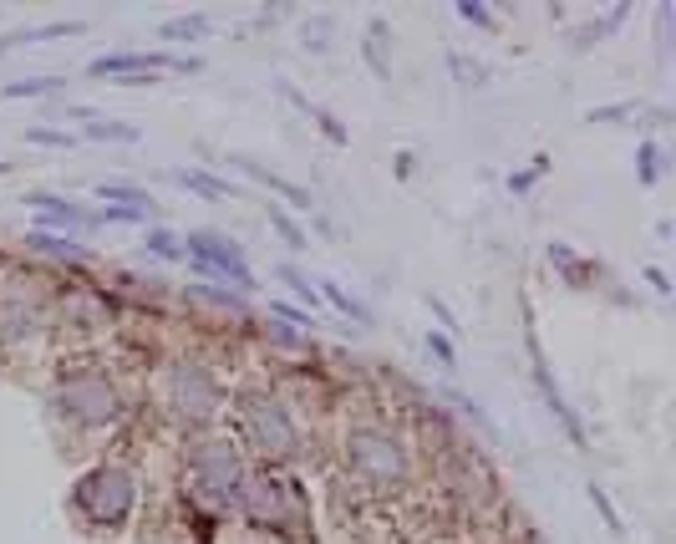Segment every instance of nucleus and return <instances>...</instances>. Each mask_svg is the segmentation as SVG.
Returning a JSON list of instances; mask_svg holds the SVG:
<instances>
[{
	"mask_svg": "<svg viewBox=\"0 0 676 544\" xmlns=\"http://www.w3.org/2000/svg\"><path fill=\"white\" fill-rule=\"evenodd\" d=\"M67 509L87 534H122L148 509L143 468L128 453H102L87 464L67 489Z\"/></svg>",
	"mask_w": 676,
	"mask_h": 544,
	"instance_id": "nucleus-6",
	"label": "nucleus"
},
{
	"mask_svg": "<svg viewBox=\"0 0 676 544\" xmlns=\"http://www.w3.org/2000/svg\"><path fill=\"white\" fill-rule=\"evenodd\" d=\"M143 254L159 265H184V235L168 225H148L143 229Z\"/></svg>",
	"mask_w": 676,
	"mask_h": 544,
	"instance_id": "nucleus-20",
	"label": "nucleus"
},
{
	"mask_svg": "<svg viewBox=\"0 0 676 544\" xmlns=\"http://www.w3.org/2000/svg\"><path fill=\"white\" fill-rule=\"evenodd\" d=\"M81 138H92V143H143V128H138V122H118V118H97V122H87V128H81Z\"/></svg>",
	"mask_w": 676,
	"mask_h": 544,
	"instance_id": "nucleus-24",
	"label": "nucleus"
},
{
	"mask_svg": "<svg viewBox=\"0 0 676 544\" xmlns=\"http://www.w3.org/2000/svg\"><path fill=\"white\" fill-rule=\"evenodd\" d=\"M159 72H173V77H199L204 62L184 52H168V46H153V52H107L87 62V77H107L128 87V81H153Z\"/></svg>",
	"mask_w": 676,
	"mask_h": 544,
	"instance_id": "nucleus-10",
	"label": "nucleus"
},
{
	"mask_svg": "<svg viewBox=\"0 0 676 544\" xmlns=\"http://www.w3.org/2000/svg\"><path fill=\"white\" fill-rule=\"evenodd\" d=\"M6 168H11V163H0V173H6Z\"/></svg>",
	"mask_w": 676,
	"mask_h": 544,
	"instance_id": "nucleus-40",
	"label": "nucleus"
},
{
	"mask_svg": "<svg viewBox=\"0 0 676 544\" xmlns=\"http://www.w3.org/2000/svg\"><path fill=\"white\" fill-rule=\"evenodd\" d=\"M225 433L239 443V453H244L250 464L301 468V464H310V458L326 464V438H320L316 427L295 412V402L270 382V372L235 382L229 412H225Z\"/></svg>",
	"mask_w": 676,
	"mask_h": 544,
	"instance_id": "nucleus-4",
	"label": "nucleus"
},
{
	"mask_svg": "<svg viewBox=\"0 0 676 544\" xmlns=\"http://www.w3.org/2000/svg\"><path fill=\"white\" fill-rule=\"evenodd\" d=\"M97 229L102 225H153V209H128V204H97Z\"/></svg>",
	"mask_w": 676,
	"mask_h": 544,
	"instance_id": "nucleus-30",
	"label": "nucleus"
},
{
	"mask_svg": "<svg viewBox=\"0 0 676 544\" xmlns=\"http://www.w3.org/2000/svg\"><path fill=\"white\" fill-rule=\"evenodd\" d=\"M15 46H21V41H15V36H6V41H0V56H6V52H15Z\"/></svg>",
	"mask_w": 676,
	"mask_h": 544,
	"instance_id": "nucleus-39",
	"label": "nucleus"
},
{
	"mask_svg": "<svg viewBox=\"0 0 676 544\" xmlns=\"http://www.w3.org/2000/svg\"><path fill=\"white\" fill-rule=\"evenodd\" d=\"M666 153H662V143L656 138H646V143H636V178H641V188H656L662 184V173H666Z\"/></svg>",
	"mask_w": 676,
	"mask_h": 544,
	"instance_id": "nucleus-26",
	"label": "nucleus"
},
{
	"mask_svg": "<svg viewBox=\"0 0 676 544\" xmlns=\"http://www.w3.org/2000/svg\"><path fill=\"white\" fill-rule=\"evenodd\" d=\"M184 260L194 265V275L204 280H219V285H235V291H260V275H254L250 254H244V244L229 235H219V229H188L184 235Z\"/></svg>",
	"mask_w": 676,
	"mask_h": 544,
	"instance_id": "nucleus-9",
	"label": "nucleus"
},
{
	"mask_svg": "<svg viewBox=\"0 0 676 544\" xmlns=\"http://www.w3.org/2000/svg\"><path fill=\"white\" fill-rule=\"evenodd\" d=\"M21 244H26V250H36V254H52V260H67L72 270H77V260H81V239L77 235H56V229H36V225H31L26 235H21Z\"/></svg>",
	"mask_w": 676,
	"mask_h": 544,
	"instance_id": "nucleus-17",
	"label": "nucleus"
},
{
	"mask_svg": "<svg viewBox=\"0 0 676 544\" xmlns=\"http://www.w3.org/2000/svg\"><path fill=\"white\" fill-rule=\"evenodd\" d=\"M427 311L438 316V331H448L453 341H458V331H464V320L453 316V306H448V301H443V295H427Z\"/></svg>",
	"mask_w": 676,
	"mask_h": 544,
	"instance_id": "nucleus-36",
	"label": "nucleus"
},
{
	"mask_svg": "<svg viewBox=\"0 0 676 544\" xmlns=\"http://www.w3.org/2000/svg\"><path fill=\"white\" fill-rule=\"evenodd\" d=\"M46 407L72 438H107L118 443L138 423V387L118 377L112 351H56L52 382H46Z\"/></svg>",
	"mask_w": 676,
	"mask_h": 544,
	"instance_id": "nucleus-3",
	"label": "nucleus"
},
{
	"mask_svg": "<svg viewBox=\"0 0 676 544\" xmlns=\"http://www.w3.org/2000/svg\"><path fill=\"white\" fill-rule=\"evenodd\" d=\"M31 148H77V133L72 128H26Z\"/></svg>",
	"mask_w": 676,
	"mask_h": 544,
	"instance_id": "nucleus-33",
	"label": "nucleus"
},
{
	"mask_svg": "<svg viewBox=\"0 0 676 544\" xmlns=\"http://www.w3.org/2000/svg\"><path fill=\"white\" fill-rule=\"evenodd\" d=\"M214 36V15L209 11H184V15H168L159 26V41H168V52L178 41H209Z\"/></svg>",
	"mask_w": 676,
	"mask_h": 544,
	"instance_id": "nucleus-18",
	"label": "nucleus"
},
{
	"mask_svg": "<svg viewBox=\"0 0 676 544\" xmlns=\"http://www.w3.org/2000/svg\"><path fill=\"white\" fill-rule=\"evenodd\" d=\"M229 524L270 544H310L316 540V504H310L301 468L250 464L235 493V509H229Z\"/></svg>",
	"mask_w": 676,
	"mask_h": 544,
	"instance_id": "nucleus-5",
	"label": "nucleus"
},
{
	"mask_svg": "<svg viewBox=\"0 0 676 544\" xmlns=\"http://www.w3.org/2000/svg\"><path fill=\"white\" fill-rule=\"evenodd\" d=\"M636 107L631 102H615V107H590V122H610V118H631Z\"/></svg>",
	"mask_w": 676,
	"mask_h": 544,
	"instance_id": "nucleus-37",
	"label": "nucleus"
},
{
	"mask_svg": "<svg viewBox=\"0 0 676 544\" xmlns=\"http://www.w3.org/2000/svg\"><path fill=\"white\" fill-rule=\"evenodd\" d=\"M326 468L351 493L382 509H402L427 489V464L397 407H367L341 417L326 443Z\"/></svg>",
	"mask_w": 676,
	"mask_h": 544,
	"instance_id": "nucleus-1",
	"label": "nucleus"
},
{
	"mask_svg": "<svg viewBox=\"0 0 676 544\" xmlns=\"http://www.w3.org/2000/svg\"><path fill=\"white\" fill-rule=\"evenodd\" d=\"M270 316H275V320H291L295 331H316V316H310V311H301L295 301H280V295L270 301Z\"/></svg>",
	"mask_w": 676,
	"mask_h": 544,
	"instance_id": "nucleus-32",
	"label": "nucleus"
},
{
	"mask_svg": "<svg viewBox=\"0 0 676 544\" xmlns=\"http://www.w3.org/2000/svg\"><path fill=\"white\" fill-rule=\"evenodd\" d=\"M173 184L188 188V194H199V199H209V204H225L239 194L229 178H219L214 168H194V163H188V168H173Z\"/></svg>",
	"mask_w": 676,
	"mask_h": 544,
	"instance_id": "nucleus-16",
	"label": "nucleus"
},
{
	"mask_svg": "<svg viewBox=\"0 0 676 544\" xmlns=\"http://www.w3.org/2000/svg\"><path fill=\"white\" fill-rule=\"evenodd\" d=\"M625 15H631V0H621V6H610L606 15H600V21H590V26L585 31H575V41H580V46H590V41H600V36H610V31L621 26Z\"/></svg>",
	"mask_w": 676,
	"mask_h": 544,
	"instance_id": "nucleus-29",
	"label": "nucleus"
},
{
	"mask_svg": "<svg viewBox=\"0 0 676 544\" xmlns=\"http://www.w3.org/2000/svg\"><path fill=\"white\" fill-rule=\"evenodd\" d=\"M641 275L651 280V291H656V295H672V275H666L662 265H646V270H641Z\"/></svg>",
	"mask_w": 676,
	"mask_h": 544,
	"instance_id": "nucleus-38",
	"label": "nucleus"
},
{
	"mask_svg": "<svg viewBox=\"0 0 676 544\" xmlns=\"http://www.w3.org/2000/svg\"><path fill=\"white\" fill-rule=\"evenodd\" d=\"M229 392H235V377L225 372L219 351H209V346H173V351H163L159 367L143 377L138 407L153 423L168 427L178 443H188L225 427Z\"/></svg>",
	"mask_w": 676,
	"mask_h": 544,
	"instance_id": "nucleus-2",
	"label": "nucleus"
},
{
	"mask_svg": "<svg viewBox=\"0 0 676 544\" xmlns=\"http://www.w3.org/2000/svg\"><path fill=\"white\" fill-rule=\"evenodd\" d=\"M458 15H464L468 26H478V31H499V15H493L483 0H458Z\"/></svg>",
	"mask_w": 676,
	"mask_h": 544,
	"instance_id": "nucleus-35",
	"label": "nucleus"
},
{
	"mask_svg": "<svg viewBox=\"0 0 676 544\" xmlns=\"http://www.w3.org/2000/svg\"><path fill=\"white\" fill-rule=\"evenodd\" d=\"M62 87H67V77H26V81H6V87H0V102H21V97H56L62 93Z\"/></svg>",
	"mask_w": 676,
	"mask_h": 544,
	"instance_id": "nucleus-25",
	"label": "nucleus"
},
{
	"mask_svg": "<svg viewBox=\"0 0 676 544\" xmlns=\"http://www.w3.org/2000/svg\"><path fill=\"white\" fill-rule=\"evenodd\" d=\"M275 280H280V285H291V295L301 301V311H310V316H320V311H326V306H320V291H316V275H305L295 260H280Z\"/></svg>",
	"mask_w": 676,
	"mask_h": 544,
	"instance_id": "nucleus-21",
	"label": "nucleus"
},
{
	"mask_svg": "<svg viewBox=\"0 0 676 544\" xmlns=\"http://www.w3.org/2000/svg\"><path fill=\"white\" fill-rule=\"evenodd\" d=\"M244 474H250V458H244L239 443L219 427V433H204V438L178 443V458H173V499H184V504H199V509H209V514L229 519Z\"/></svg>",
	"mask_w": 676,
	"mask_h": 544,
	"instance_id": "nucleus-7",
	"label": "nucleus"
},
{
	"mask_svg": "<svg viewBox=\"0 0 676 544\" xmlns=\"http://www.w3.org/2000/svg\"><path fill=\"white\" fill-rule=\"evenodd\" d=\"M544 173H549V153H539V159H534L524 173H509V194H530V188L539 184Z\"/></svg>",
	"mask_w": 676,
	"mask_h": 544,
	"instance_id": "nucleus-34",
	"label": "nucleus"
},
{
	"mask_svg": "<svg viewBox=\"0 0 676 544\" xmlns=\"http://www.w3.org/2000/svg\"><path fill=\"white\" fill-rule=\"evenodd\" d=\"M265 219H270V229H275V235L285 239V250H291V254H305V250H310V229H305L301 219H295V214L285 209V204H265Z\"/></svg>",
	"mask_w": 676,
	"mask_h": 544,
	"instance_id": "nucleus-23",
	"label": "nucleus"
},
{
	"mask_svg": "<svg viewBox=\"0 0 676 544\" xmlns=\"http://www.w3.org/2000/svg\"><path fill=\"white\" fill-rule=\"evenodd\" d=\"M239 168L250 173L254 184H265L270 194H285V199H291V209H310V194H305L301 184H291V178H285V173H275V168H265V163H254V159H235Z\"/></svg>",
	"mask_w": 676,
	"mask_h": 544,
	"instance_id": "nucleus-19",
	"label": "nucleus"
},
{
	"mask_svg": "<svg viewBox=\"0 0 676 544\" xmlns=\"http://www.w3.org/2000/svg\"><path fill=\"white\" fill-rule=\"evenodd\" d=\"M585 499H590V509H596V514L606 519V530H610V534H625V524H621V509L610 504L606 483H596V478H590V483H585Z\"/></svg>",
	"mask_w": 676,
	"mask_h": 544,
	"instance_id": "nucleus-28",
	"label": "nucleus"
},
{
	"mask_svg": "<svg viewBox=\"0 0 676 544\" xmlns=\"http://www.w3.org/2000/svg\"><path fill=\"white\" fill-rule=\"evenodd\" d=\"M524 351H530V377H534V387H539V398H544V407H549V417L565 427V438H570L575 453H590V433H585L580 412L570 407V398H565V387H559L555 372H549V361H544V346H539V331H534V326L524 331Z\"/></svg>",
	"mask_w": 676,
	"mask_h": 544,
	"instance_id": "nucleus-11",
	"label": "nucleus"
},
{
	"mask_svg": "<svg viewBox=\"0 0 676 544\" xmlns=\"http://www.w3.org/2000/svg\"><path fill=\"white\" fill-rule=\"evenodd\" d=\"M62 280L41 270H0V361H26L52 346V311Z\"/></svg>",
	"mask_w": 676,
	"mask_h": 544,
	"instance_id": "nucleus-8",
	"label": "nucleus"
},
{
	"mask_svg": "<svg viewBox=\"0 0 676 544\" xmlns=\"http://www.w3.org/2000/svg\"><path fill=\"white\" fill-rule=\"evenodd\" d=\"M280 97L301 107L305 118H310V128H316V133L326 138V143H331V148H351V133H346V128H341V118H336L331 107H320V102H310V97H301V93H295V87H291V81H280Z\"/></svg>",
	"mask_w": 676,
	"mask_h": 544,
	"instance_id": "nucleus-13",
	"label": "nucleus"
},
{
	"mask_svg": "<svg viewBox=\"0 0 676 544\" xmlns=\"http://www.w3.org/2000/svg\"><path fill=\"white\" fill-rule=\"evenodd\" d=\"M97 204H128V209H153V194H148L143 184H128V178H102V184L92 188Z\"/></svg>",
	"mask_w": 676,
	"mask_h": 544,
	"instance_id": "nucleus-22",
	"label": "nucleus"
},
{
	"mask_svg": "<svg viewBox=\"0 0 676 544\" xmlns=\"http://www.w3.org/2000/svg\"><path fill=\"white\" fill-rule=\"evenodd\" d=\"M423 346H427V357L438 361L443 372H458V341H453L448 331H438V326H427V336H423Z\"/></svg>",
	"mask_w": 676,
	"mask_h": 544,
	"instance_id": "nucleus-27",
	"label": "nucleus"
},
{
	"mask_svg": "<svg viewBox=\"0 0 676 544\" xmlns=\"http://www.w3.org/2000/svg\"><path fill=\"white\" fill-rule=\"evenodd\" d=\"M316 291H320V306H331L341 320H357V326H372V306L361 301L357 291H346L341 280H331V275H316Z\"/></svg>",
	"mask_w": 676,
	"mask_h": 544,
	"instance_id": "nucleus-15",
	"label": "nucleus"
},
{
	"mask_svg": "<svg viewBox=\"0 0 676 544\" xmlns=\"http://www.w3.org/2000/svg\"><path fill=\"white\" fill-rule=\"evenodd\" d=\"M367 36H372V41H367V46H361V52H367V67H372L377 72V77H392V67H386V56H382V41H386V21H377V15H372V21H367Z\"/></svg>",
	"mask_w": 676,
	"mask_h": 544,
	"instance_id": "nucleus-31",
	"label": "nucleus"
},
{
	"mask_svg": "<svg viewBox=\"0 0 676 544\" xmlns=\"http://www.w3.org/2000/svg\"><path fill=\"white\" fill-rule=\"evenodd\" d=\"M549 265H555L559 275H565V285H575V291H590V285H596V280L606 275V270H600L596 260H590V254L570 250L565 239H555V244H549Z\"/></svg>",
	"mask_w": 676,
	"mask_h": 544,
	"instance_id": "nucleus-14",
	"label": "nucleus"
},
{
	"mask_svg": "<svg viewBox=\"0 0 676 544\" xmlns=\"http://www.w3.org/2000/svg\"><path fill=\"white\" fill-rule=\"evenodd\" d=\"M26 204L36 209V229H56V235H81V229H97V214L87 209V204H77L72 194L31 188Z\"/></svg>",
	"mask_w": 676,
	"mask_h": 544,
	"instance_id": "nucleus-12",
	"label": "nucleus"
}]
</instances>
